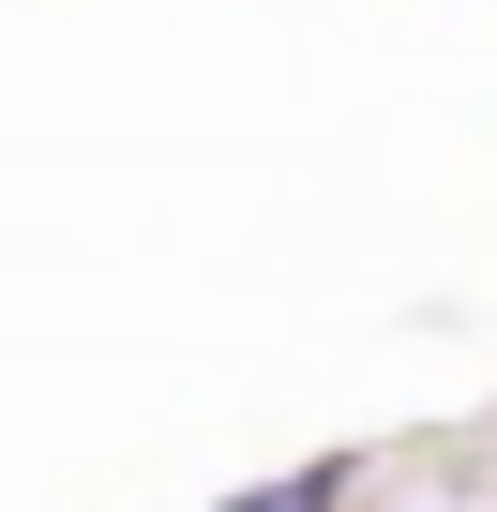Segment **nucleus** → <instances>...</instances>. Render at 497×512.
Here are the masks:
<instances>
[{
	"mask_svg": "<svg viewBox=\"0 0 497 512\" xmlns=\"http://www.w3.org/2000/svg\"><path fill=\"white\" fill-rule=\"evenodd\" d=\"M362 467H287V482H257V497H226V512H332Z\"/></svg>",
	"mask_w": 497,
	"mask_h": 512,
	"instance_id": "nucleus-1",
	"label": "nucleus"
}]
</instances>
